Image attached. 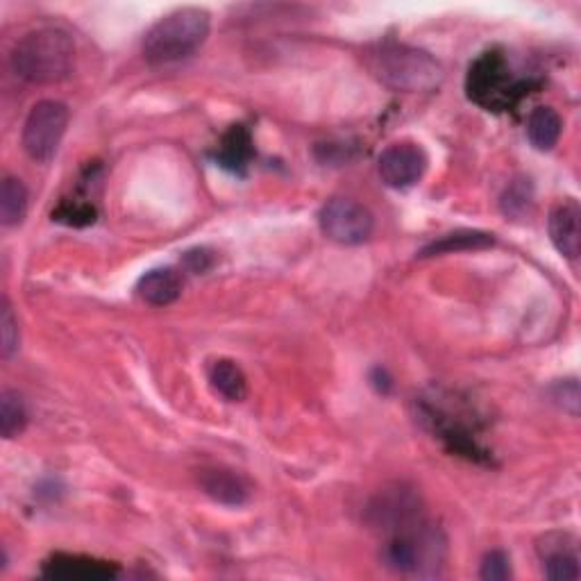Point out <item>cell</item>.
<instances>
[{"label": "cell", "instance_id": "obj_1", "mask_svg": "<svg viewBox=\"0 0 581 581\" xmlns=\"http://www.w3.org/2000/svg\"><path fill=\"white\" fill-rule=\"evenodd\" d=\"M384 536L386 541L380 557L388 570L414 577L440 574L445 557H448V541H445V533L425 516Z\"/></svg>", "mask_w": 581, "mask_h": 581}, {"label": "cell", "instance_id": "obj_2", "mask_svg": "<svg viewBox=\"0 0 581 581\" xmlns=\"http://www.w3.org/2000/svg\"><path fill=\"white\" fill-rule=\"evenodd\" d=\"M10 62L30 84H60L75 69V43L60 28H39L17 41Z\"/></svg>", "mask_w": 581, "mask_h": 581}, {"label": "cell", "instance_id": "obj_3", "mask_svg": "<svg viewBox=\"0 0 581 581\" xmlns=\"http://www.w3.org/2000/svg\"><path fill=\"white\" fill-rule=\"evenodd\" d=\"M366 62L373 75L386 84L393 92L405 94H423L434 92L443 82L445 71L436 58L427 51L405 46V43H380L373 51H369Z\"/></svg>", "mask_w": 581, "mask_h": 581}, {"label": "cell", "instance_id": "obj_4", "mask_svg": "<svg viewBox=\"0 0 581 581\" xmlns=\"http://www.w3.org/2000/svg\"><path fill=\"white\" fill-rule=\"evenodd\" d=\"M211 19L200 8H180L162 17L144 37L142 51L151 64H170L191 58L209 37Z\"/></svg>", "mask_w": 581, "mask_h": 581}, {"label": "cell", "instance_id": "obj_5", "mask_svg": "<svg viewBox=\"0 0 581 581\" xmlns=\"http://www.w3.org/2000/svg\"><path fill=\"white\" fill-rule=\"evenodd\" d=\"M525 82L516 80L509 71L505 55L484 53L468 73V96L486 110H507L513 96H522Z\"/></svg>", "mask_w": 581, "mask_h": 581}, {"label": "cell", "instance_id": "obj_6", "mask_svg": "<svg viewBox=\"0 0 581 581\" xmlns=\"http://www.w3.org/2000/svg\"><path fill=\"white\" fill-rule=\"evenodd\" d=\"M71 112L60 101H39L23 123V148L30 159L46 164L51 162L66 134Z\"/></svg>", "mask_w": 581, "mask_h": 581}, {"label": "cell", "instance_id": "obj_7", "mask_svg": "<svg viewBox=\"0 0 581 581\" xmlns=\"http://www.w3.org/2000/svg\"><path fill=\"white\" fill-rule=\"evenodd\" d=\"M323 235L341 246H360L371 239L375 218L369 207L352 198H332L319 214Z\"/></svg>", "mask_w": 581, "mask_h": 581}, {"label": "cell", "instance_id": "obj_8", "mask_svg": "<svg viewBox=\"0 0 581 581\" xmlns=\"http://www.w3.org/2000/svg\"><path fill=\"white\" fill-rule=\"evenodd\" d=\"M427 153L414 142L391 144L377 159L382 183L391 189H409L423 180L427 170Z\"/></svg>", "mask_w": 581, "mask_h": 581}, {"label": "cell", "instance_id": "obj_9", "mask_svg": "<svg viewBox=\"0 0 581 581\" xmlns=\"http://www.w3.org/2000/svg\"><path fill=\"white\" fill-rule=\"evenodd\" d=\"M543 572L552 581H577L581 577L577 546L568 533H548L539 546Z\"/></svg>", "mask_w": 581, "mask_h": 581}, {"label": "cell", "instance_id": "obj_10", "mask_svg": "<svg viewBox=\"0 0 581 581\" xmlns=\"http://www.w3.org/2000/svg\"><path fill=\"white\" fill-rule=\"evenodd\" d=\"M200 486L214 502L226 505V507H241L250 500V494H252L250 481L241 473L228 470V468L203 470Z\"/></svg>", "mask_w": 581, "mask_h": 581}, {"label": "cell", "instance_id": "obj_11", "mask_svg": "<svg viewBox=\"0 0 581 581\" xmlns=\"http://www.w3.org/2000/svg\"><path fill=\"white\" fill-rule=\"evenodd\" d=\"M548 230L554 248L566 259H577L581 252V209L574 200H566L550 211Z\"/></svg>", "mask_w": 581, "mask_h": 581}, {"label": "cell", "instance_id": "obj_12", "mask_svg": "<svg viewBox=\"0 0 581 581\" xmlns=\"http://www.w3.org/2000/svg\"><path fill=\"white\" fill-rule=\"evenodd\" d=\"M43 577L49 579H80V581H101L114 579L118 574V566L89 559V557H71V554H55L41 568Z\"/></svg>", "mask_w": 581, "mask_h": 581}, {"label": "cell", "instance_id": "obj_13", "mask_svg": "<svg viewBox=\"0 0 581 581\" xmlns=\"http://www.w3.org/2000/svg\"><path fill=\"white\" fill-rule=\"evenodd\" d=\"M137 293L153 307H166L183 295V280L173 268H155L139 280Z\"/></svg>", "mask_w": 581, "mask_h": 581}, {"label": "cell", "instance_id": "obj_14", "mask_svg": "<svg viewBox=\"0 0 581 581\" xmlns=\"http://www.w3.org/2000/svg\"><path fill=\"white\" fill-rule=\"evenodd\" d=\"M561 129V116L552 107H536L527 118V137L531 146L541 153H548L559 144Z\"/></svg>", "mask_w": 581, "mask_h": 581}, {"label": "cell", "instance_id": "obj_15", "mask_svg": "<svg viewBox=\"0 0 581 581\" xmlns=\"http://www.w3.org/2000/svg\"><path fill=\"white\" fill-rule=\"evenodd\" d=\"M496 246L494 235L488 232H477V230H459L453 235H445L436 241H432L429 246H425L418 257L427 259V257H440V255H453V252H468V250H484Z\"/></svg>", "mask_w": 581, "mask_h": 581}, {"label": "cell", "instance_id": "obj_16", "mask_svg": "<svg viewBox=\"0 0 581 581\" xmlns=\"http://www.w3.org/2000/svg\"><path fill=\"white\" fill-rule=\"evenodd\" d=\"M211 386L230 402H241L248 395V380L232 360H216L209 366Z\"/></svg>", "mask_w": 581, "mask_h": 581}, {"label": "cell", "instance_id": "obj_17", "mask_svg": "<svg viewBox=\"0 0 581 581\" xmlns=\"http://www.w3.org/2000/svg\"><path fill=\"white\" fill-rule=\"evenodd\" d=\"M28 214V189L19 177L8 175L0 185V222L6 228H17Z\"/></svg>", "mask_w": 581, "mask_h": 581}, {"label": "cell", "instance_id": "obj_18", "mask_svg": "<svg viewBox=\"0 0 581 581\" xmlns=\"http://www.w3.org/2000/svg\"><path fill=\"white\" fill-rule=\"evenodd\" d=\"M25 425L28 412L23 397L12 388H3V393H0V434H3V438H17Z\"/></svg>", "mask_w": 581, "mask_h": 581}, {"label": "cell", "instance_id": "obj_19", "mask_svg": "<svg viewBox=\"0 0 581 581\" xmlns=\"http://www.w3.org/2000/svg\"><path fill=\"white\" fill-rule=\"evenodd\" d=\"M502 214L513 220H522L533 209V185L529 177H516L500 200Z\"/></svg>", "mask_w": 581, "mask_h": 581}, {"label": "cell", "instance_id": "obj_20", "mask_svg": "<svg viewBox=\"0 0 581 581\" xmlns=\"http://www.w3.org/2000/svg\"><path fill=\"white\" fill-rule=\"evenodd\" d=\"M19 321L12 311V304L8 298H3V304H0V356L3 360H10L14 352L19 350Z\"/></svg>", "mask_w": 581, "mask_h": 581}, {"label": "cell", "instance_id": "obj_21", "mask_svg": "<svg viewBox=\"0 0 581 581\" xmlns=\"http://www.w3.org/2000/svg\"><path fill=\"white\" fill-rule=\"evenodd\" d=\"M250 146H252L250 134L241 125H237L226 137V144H222V155L220 157H222V162H226V166H232V168L246 166V162L252 155Z\"/></svg>", "mask_w": 581, "mask_h": 581}, {"label": "cell", "instance_id": "obj_22", "mask_svg": "<svg viewBox=\"0 0 581 581\" xmlns=\"http://www.w3.org/2000/svg\"><path fill=\"white\" fill-rule=\"evenodd\" d=\"M479 577L486 581H505L511 577V561L507 557V552L502 550H494L488 552L481 561V570Z\"/></svg>", "mask_w": 581, "mask_h": 581}, {"label": "cell", "instance_id": "obj_23", "mask_svg": "<svg viewBox=\"0 0 581 581\" xmlns=\"http://www.w3.org/2000/svg\"><path fill=\"white\" fill-rule=\"evenodd\" d=\"M554 400H559V405L563 407V412L577 416L579 414V384L574 380H566L561 384H557L554 388Z\"/></svg>", "mask_w": 581, "mask_h": 581}]
</instances>
